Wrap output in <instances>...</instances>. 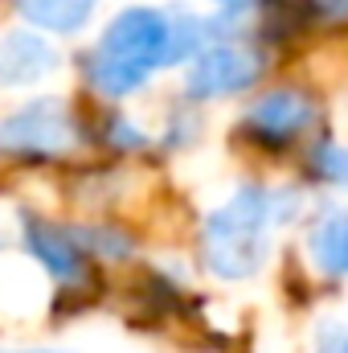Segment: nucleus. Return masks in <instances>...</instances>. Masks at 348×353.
<instances>
[{
    "mask_svg": "<svg viewBox=\"0 0 348 353\" xmlns=\"http://www.w3.org/2000/svg\"><path fill=\"white\" fill-rule=\"evenodd\" d=\"M283 210H279V181L274 176H238L221 201L197 214L193 222V267L217 283L238 288L254 283L274 263V247L283 234Z\"/></svg>",
    "mask_w": 348,
    "mask_h": 353,
    "instance_id": "f257e3e1",
    "label": "nucleus"
},
{
    "mask_svg": "<svg viewBox=\"0 0 348 353\" xmlns=\"http://www.w3.org/2000/svg\"><path fill=\"white\" fill-rule=\"evenodd\" d=\"M12 243L41 271V279L50 288V300H54V316L66 312V321H70V316L87 312L102 300V288H107L111 275H102L90 263V255L83 251V243L70 230V218L45 214L37 205H17Z\"/></svg>",
    "mask_w": 348,
    "mask_h": 353,
    "instance_id": "f03ea898",
    "label": "nucleus"
},
{
    "mask_svg": "<svg viewBox=\"0 0 348 353\" xmlns=\"http://www.w3.org/2000/svg\"><path fill=\"white\" fill-rule=\"evenodd\" d=\"M90 152V123L62 94H33L0 115V165L70 169Z\"/></svg>",
    "mask_w": 348,
    "mask_h": 353,
    "instance_id": "7ed1b4c3",
    "label": "nucleus"
},
{
    "mask_svg": "<svg viewBox=\"0 0 348 353\" xmlns=\"http://www.w3.org/2000/svg\"><path fill=\"white\" fill-rule=\"evenodd\" d=\"M320 132V103L303 87H266L238 115V144L262 161L299 157Z\"/></svg>",
    "mask_w": 348,
    "mask_h": 353,
    "instance_id": "20e7f679",
    "label": "nucleus"
},
{
    "mask_svg": "<svg viewBox=\"0 0 348 353\" xmlns=\"http://www.w3.org/2000/svg\"><path fill=\"white\" fill-rule=\"evenodd\" d=\"M266 58L262 50L246 46L242 37H217L209 41L201 54H193L184 62V83L180 94L188 103H226V99H242L262 83Z\"/></svg>",
    "mask_w": 348,
    "mask_h": 353,
    "instance_id": "39448f33",
    "label": "nucleus"
},
{
    "mask_svg": "<svg viewBox=\"0 0 348 353\" xmlns=\"http://www.w3.org/2000/svg\"><path fill=\"white\" fill-rule=\"evenodd\" d=\"M111 58H123L144 70H168L173 66V12L152 8V4H131L107 21L98 33V46Z\"/></svg>",
    "mask_w": 348,
    "mask_h": 353,
    "instance_id": "423d86ee",
    "label": "nucleus"
},
{
    "mask_svg": "<svg viewBox=\"0 0 348 353\" xmlns=\"http://www.w3.org/2000/svg\"><path fill=\"white\" fill-rule=\"evenodd\" d=\"M299 267L316 283H348V201L320 197L299 222Z\"/></svg>",
    "mask_w": 348,
    "mask_h": 353,
    "instance_id": "0eeeda50",
    "label": "nucleus"
},
{
    "mask_svg": "<svg viewBox=\"0 0 348 353\" xmlns=\"http://www.w3.org/2000/svg\"><path fill=\"white\" fill-rule=\"evenodd\" d=\"M70 230H74V239L83 243L90 263L98 267L102 275L135 271L148 259L144 230L135 222H127V218H115V214H74Z\"/></svg>",
    "mask_w": 348,
    "mask_h": 353,
    "instance_id": "6e6552de",
    "label": "nucleus"
},
{
    "mask_svg": "<svg viewBox=\"0 0 348 353\" xmlns=\"http://www.w3.org/2000/svg\"><path fill=\"white\" fill-rule=\"evenodd\" d=\"M62 70V54L50 33L25 25L0 33V90H37Z\"/></svg>",
    "mask_w": 348,
    "mask_h": 353,
    "instance_id": "1a4fd4ad",
    "label": "nucleus"
},
{
    "mask_svg": "<svg viewBox=\"0 0 348 353\" xmlns=\"http://www.w3.org/2000/svg\"><path fill=\"white\" fill-rule=\"evenodd\" d=\"M90 152H98L102 161L140 165V161L156 157V132L127 111H107L90 128Z\"/></svg>",
    "mask_w": 348,
    "mask_h": 353,
    "instance_id": "9d476101",
    "label": "nucleus"
},
{
    "mask_svg": "<svg viewBox=\"0 0 348 353\" xmlns=\"http://www.w3.org/2000/svg\"><path fill=\"white\" fill-rule=\"evenodd\" d=\"M299 181L312 193H348V144L332 132H320L299 152Z\"/></svg>",
    "mask_w": 348,
    "mask_h": 353,
    "instance_id": "9b49d317",
    "label": "nucleus"
},
{
    "mask_svg": "<svg viewBox=\"0 0 348 353\" xmlns=\"http://www.w3.org/2000/svg\"><path fill=\"white\" fill-rule=\"evenodd\" d=\"M152 70H144V66H131V62H123V58H111V54H102V50H94L87 58V87L94 90V99H102V103H127V99H135V94H144V90L152 87Z\"/></svg>",
    "mask_w": 348,
    "mask_h": 353,
    "instance_id": "f8f14e48",
    "label": "nucleus"
},
{
    "mask_svg": "<svg viewBox=\"0 0 348 353\" xmlns=\"http://www.w3.org/2000/svg\"><path fill=\"white\" fill-rule=\"evenodd\" d=\"M12 4L33 29L50 33V37H78L94 21L102 0H12Z\"/></svg>",
    "mask_w": 348,
    "mask_h": 353,
    "instance_id": "ddd939ff",
    "label": "nucleus"
},
{
    "mask_svg": "<svg viewBox=\"0 0 348 353\" xmlns=\"http://www.w3.org/2000/svg\"><path fill=\"white\" fill-rule=\"evenodd\" d=\"M312 353H348V321H324V325H316Z\"/></svg>",
    "mask_w": 348,
    "mask_h": 353,
    "instance_id": "4468645a",
    "label": "nucleus"
},
{
    "mask_svg": "<svg viewBox=\"0 0 348 353\" xmlns=\"http://www.w3.org/2000/svg\"><path fill=\"white\" fill-rule=\"evenodd\" d=\"M0 353H70L66 345H8L0 341Z\"/></svg>",
    "mask_w": 348,
    "mask_h": 353,
    "instance_id": "2eb2a0df",
    "label": "nucleus"
},
{
    "mask_svg": "<svg viewBox=\"0 0 348 353\" xmlns=\"http://www.w3.org/2000/svg\"><path fill=\"white\" fill-rule=\"evenodd\" d=\"M193 353H254V350H242V345H209V350H193Z\"/></svg>",
    "mask_w": 348,
    "mask_h": 353,
    "instance_id": "dca6fc26",
    "label": "nucleus"
},
{
    "mask_svg": "<svg viewBox=\"0 0 348 353\" xmlns=\"http://www.w3.org/2000/svg\"><path fill=\"white\" fill-rule=\"evenodd\" d=\"M213 4H221V8H242L246 0H213Z\"/></svg>",
    "mask_w": 348,
    "mask_h": 353,
    "instance_id": "f3484780",
    "label": "nucleus"
}]
</instances>
